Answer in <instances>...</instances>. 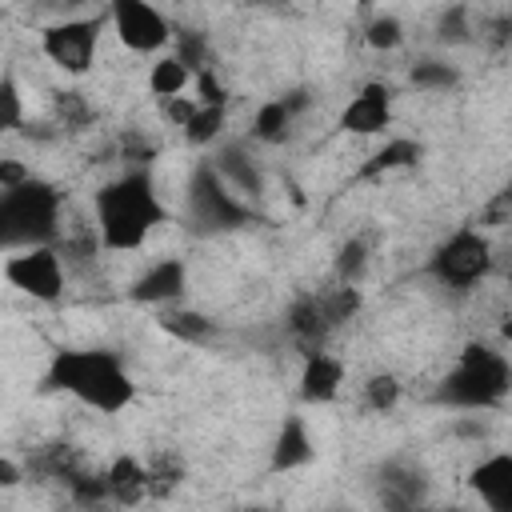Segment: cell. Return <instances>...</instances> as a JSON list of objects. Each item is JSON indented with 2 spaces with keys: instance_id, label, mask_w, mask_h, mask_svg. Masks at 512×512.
Segmentation results:
<instances>
[{
  "instance_id": "6da1fadb",
  "label": "cell",
  "mask_w": 512,
  "mask_h": 512,
  "mask_svg": "<svg viewBox=\"0 0 512 512\" xmlns=\"http://www.w3.org/2000/svg\"><path fill=\"white\" fill-rule=\"evenodd\" d=\"M168 220L172 212L160 200L148 168H124L92 196V228L108 252H136Z\"/></svg>"
},
{
  "instance_id": "7a4b0ae2",
  "label": "cell",
  "mask_w": 512,
  "mask_h": 512,
  "mask_svg": "<svg viewBox=\"0 0 512 512\" xmlns=\"http://www.w3.org/2000/svg\"><path fill=\"white\" fill-rule=\"evenodd\" d=\"M44 392H64L100 416H120L136 400V380L112 348H56L44 368Z\"/></svg>"
},
{
  "instance_id": "3957f363",
  "label": "cell",
  "mask_w": 512,
  "mask_h": 512,
  "mask_svg": "<svg viewBox=\"0 0 512 512\" xmlns=\"http://www.w3.org/2000/svg\"><path fill=\"white\" fill-rule=\"evenodd\" d=\"M64 236V192L44 176H24L0 188V244L4 252L52 248Z\"/></svg>"
},
{
  "instance_id": "277c9868",
  "label": "cell",
  "mask_w": 512,
  "mask_h": 512,
  "mask_svg": "<svg viewBox=\"0 0 512 512\" xmlns=\"http://www.w3.org/2000/svg\"><path fill=\"white\" fill-rule=\"evenodd\" d=\"M512 396V360L492 344H464L456 364L440 376L432 404L456 412H492Z\"/></svg>"
},
{
  "instance_id": "5b68a950",
  "label": "cell",
  "mask_w": 512,
  "mask_h": 512,
  "mask_svg": "<svg viewBox=\"0 0 512 512\" xmlns=\"http://www.w3.org/2000/svg\"><path fill=\"white\" fill-rule=\"evenodd\" d=\"M184 220L196 236H220L248 224H260V212L224 184V176L212 168V160L196 164L184 184Z\"/></svg>"
},
{
  "instance_id": "8992f818",
  "label": "cell",
  "mask_w": 512,
  "mask_h": 512,
  "mask_svg": "<svg viewBox=\"0 0 512 512\" xmlns=\"http://www.w3.org/2000/svg\"><path fill=\"white\" fill-rule=\"evenodd\" d=\"M492 268H496V248H492V236L480 228L448 232L424 264L428 280H436L448 292H472L476 284H484L492 276Z\"/></svg>"
},
{
  "instance_id": "52a82bcc",
  "label": "cell",
  "mask_w": 512,
  "mask_h": 512,
  "mask_svg": "<svg viewBox=\"0 0 512 512\" xmlns=\"http://www.w3.org/2000/svg\"><path fill=\"white\" fill-rule=\"evenodd\" d=\"M364 304L360 284H336L324 292H308L300 300H292V308L284 312V328L288 336L300 344V352L324 348L332 332H340Z\"/></svg>"
},
{
  "instance_id": "ba28073f",
  "label": "cell",
  "mask_w": 512,
  "mask_h": 512,
  "mask_svg": "<svg viewBox=\"0 0 512 512\" xmlns=\"http://www.w3.org/2000/svg\"><path fill=\"white\" fill-rule=\"evenodd\" d=\"M108 12H96V16H68V20H56L40 32V52L68 76H84L92 64H96V52H100V28H104Z\"/></svg>"
},
{
  "instance_id": "9c48e42d",
  "label": "cell",
  "mask_w": 512,
  "mask_h": 512,
  "mask_svg": "<svg viewBox=\"0 0 512 512\" xmlns=\"http://www.w3.org/2000/svg\"><path fill=\"white\" fill-rule=\"evenodd\" d=\"M108 24H112L116 40L128 52H140V56H164V48L176 40V24L160 8H152L144 0L108 4Z\"/></svg>"
},
{
  "instance_id": "30bf717a",
  "label": "cell",
  "mask_w": 512,
  "mask_h": 512,
  "mask_svg": "<svg viewBox=\"0 0 512 512\" xmlns=\"http://www.w3.org/2000/svg\"><path fill=\"white\" fill-rule=\"evenodd\" d=\"M4 280L40 304H56L64 296V284H68V264L56 252V244L52 248H24V252H8Z\"/></svg>"
},
{
  "instance_id": "8fae6325",
  "label": "cell",
  "mask_w": 512,
  "mask_h": 512,
  "mask_svg": "<svg viewBox=\"0 0 512 512\" xmlns=\"http://www.w3.org/2000/svg\"><path fill=\"white\" fill-rule=\"evenodd\" d=\"M392 116H396V88L384 80H368L340 108L336 128L348 136H384L392 128Z\"/></svg>"
},
{
  "instance_id": "7c38bea8",
  "label": "cell",
  "mask_w": 512,
  "mask_h": 512,
  "mask_svg": "<svg viewBox=\"0 0 512 512\" xmlns=\"http://www.w3.org/2000/svg\"><path fill=\"white\" fill-rule=\"evenodd\" d=\"M372 492L384 512H420L428 496V480L424 468H416L412 460H384L372 472Z\"/></svg>"
},
{
  "instance_id": "4fadbf2b",
  "label": "cell",
  "mask_w": 512,
  "mask_h": 512,
  "mask_svg": "<svg viewBox=\"0 0 512 512\" xmlns=\"http://www.w3.org/2000/svg\"><path fill=\"white\" fill-rule=\"evenodd\" d=\"M184 296H188V260L180 256H160L128 288V300L148 308H176Z\"/></svg>"
},
{
  "instance_id": "5bb4252c",
  "label": "cell",
  "mask_w": 512,
  "mask_h": 512,
  "mask_svg": "<svg viewBox=\"0 0 512 512\" xmlns=\"http://www.w3.org/2000/svg\"><path fill=\"white\" fill-rule=\"evenodd\" d=\"M468 492L484 512H512V452L496 448L468 468Z\"/></svg>"
},
{
  "instance_id": "9a60e30c",
  "label": "cell",
  "mask_w": 512,
  "mask_h": 512,
  "mask_svg": "<svg viewBox=\"0 0 512 512\" xmlns=\"http://www.w3.org/2000/svg\"><path fill=\"white\" fill-rule=\"evenodd\" d=\"M212 168L224 176V184H228L232 192H240V196H248V200H260L264 188H268V176H264L260 160H256V156L248 152V144H240V140L216 144Z\"/></svg>"
},
{
  "instance_id": "2e32d148",
  "label": "cell",
  "mask_w": 512,
  "mask_h": 512,
  "mask_svg": "<svg viewBox=\"0 0 512 512\" xmlns=\"http://www.w3.org/2000/svg\"><path fill=\"white\" fill-rule=\"evenodd\" d=\"M344 360L340 356H332L328 348H312V352H304V360H300V400L304 404H332L336 396H340V388H344Z\"/></svg>"
},
{
  "instance_id": "e0dca14e",
  "label": "cell",
  "mask_w": 512,
  "mask_h": 512,
  "mask_svg": "<svg viewBox=\"0 0 512 512\" xmlns=\"http://www.w3.org/2000/svg\"><path fill=\"white\" fill-rule=\"evenodd\" d=\"M308 104H312L308 88H292V92H284V96L264 100V104L256 108V116H252V136H256L260 144H284L288 132H292V124L300 120V112H304Z\"/></svg>"
},
{
  "instance_id": "ac0fdd59",
  "label": "cell",
  "mask_w": 512,
  "mask_h": 512,
  "mask_svg": "<svg viewBox=\"0 0 512 512\" xmlns=\"http://www.w3.org/2000/svg\"><path fill=\"white\" fill-rule=\"evenodd\" d=\"M316 460V444H312V432L304 424V416H284L276 436H272V448H268V472L284 476V472H296L304 464Z\"/></svg>"
},
{
  "instance_id": "d6986e66",
  "label": "cell",
  "mask_w": 512,
  "mask_h": 512,
  "mask_svg": "<svg viewBox=\"0 0 512 512\" xmlns=\"http://www.w3.org/2000/svg\"><path fill=\"white\" fill-rule=\"evenodd\" d=\"M104 480H108V500L120 504V508H132V504H140L144 496H152V472H148V464H144L140 456H132V452L112 456L108 468H104Z\"/></svg>"
},
{
  "instance_id": "ffe728a7",
  "label": "cell",
  "mask_w": 512,
  "mask_h": 512,
  "mask_svg": "<svg viewBox=\"0 0 512 512\" xmlns=\"http://www.w3.org/2000/svg\"><path fill=\"white\" fill-rule=\"evenodd\" d=\"M424 156V144L412 140V136H388L360 168H356V180H380L388 172H404V168H416Z\"/></svg>"
},
{
  "instance_id": "44dd1931",
  "label": "cell",
  "mask_w": 512,
  "mask_h": 512,
  "mask_svg": "<svg viewBox=\"0 0 512 512\" xmlns=\"http://www.w3.org/2000/svg\"><path fill=\"white\" fill-rule=\"evenodd\" d=\"M196 80V72L176 56V52H164V56H156L152 64H148V92L156 96V100H180L184 96V88Z\"/></svg>"
},
{
  "instance_id": "7402d4cb",
  "label": "cell",
  "mask_w": 512,
  "mask_h": 512,
  "mask_svg": "<svg viewBox=\"0 0 512 512\" xmlns=\"http://www.w3.org/2000/svg\"><path fill=\"white\" fill-rule=\"evenodd\" d=\"M408 84L416 92H452L460 84V68L440 60V56H424V60H416L408 68Z\"/></svg>"
},
{
  "instance_id": "603a6c76",
  "label": "cell",
  "mask_w": 512,
  "mask_h": 512,
  "mask_svg": "<svg viewBox=\"0 0 512 512\" xmlns=\"http://www.w3.org/2000/svg\"><path fill=\"white\" fill-rule=\"evenodd\" d=\"M224 120H228V108H224V104H200V100H196V116L188 120V128H184V140H188V144H196V148L220 144Z\"/></svg>"
},
{
  "instance_id": "cb8c5ba5",
  "label": "cell",
  "mask_w": 512,
  "mask_h": 512,
  "mask_svg": "<svg viewBox=\"0 0 512 512\" xmlns=\"http://www.w3.org/2000/svg\"><path fill=\"white\" fill-rule=\"evenodd\" d=\"M400 396H404V384H400V376L396 372H372L368 380H364V408L368 412H392L396 404H400Z\"/></svg>"
},
{
  "instance_id": "d4e9b609",
  "label": "cell",
  "mask_w": 512,
  "mask_h": 512,
  "mask_svg": "<svg viewBox=\"0 0 512 512\" xmlns=\"http://www.w3.org/2000/svg\"><path fill=\"white\" fill-rule=\"evenodd\" d=\"M368 256H372L368 240H364V236H348V240L336 248V280H340V284H360V276H364V268H368Z\"/></svg>"
},
{
  "instance_id": "484cf974",
  "label": "cell",
  "mask_w": 512,
  "mask_h": 512,
  "mask_svg": "<svg viewBox=\"0 0 512 512\" xmlns=\"http://www.w3.org/2000/svg\"><path fill=\"white\" fill-rule=\"evenodd\" d=\"M364 40H368V48H376V52H392V48L404 44V24H400L392 12H376V16L364 24Z\"/></svg>"
},
{
  "instance_id": "4316f807",
  "label": "cell",
  "mask_w": 512,
  "mask_h": 512,
  "mask_svg": "<svg viewBox=\"0 0 512 512\" xmlns=\"http://www.w3.org/2000/svg\"><path fill=\"white\" fill-rule=\"evenodd\" d=\"M172 44H176L172 52H176V56H180V60H184V64H188L196 76H200L204 68H212V64H208V40H204V32L176 28V40H172Z\"/></svg>"
},
{
  "instance_id": "83f0119b",
  "label": "cell",
  "mask_w": 512,
  "mask_h": 512,
  "mask_svg": "<svg viewBox=\"0 0 512 512\" xmlns=\"http://www.w3.org/2000/svg\"><path fill=\"white\" fill-rule=\"evenodd\" d=\"M472 16H468V8H448V12H440V20H436V40L440 44H464V40H472Z\"/></svg>"
},
{
  "instance_id": "f1b7e54d",
  "label": "cell",
  "mask_w": 512,
  "mask_h": 512,
  "mask_svg": "<svg viewBox=\"0 0 512 512\" xmlns=\"http://www.w3.org/2000/svg\"><path fill=\"white\" fill-rule=\"evenodd\" d=\"M0 108H4V128L8 132H16L20 124H24V96H20V84H16V72L12 68H4V76H0Z\"/></svg>"
},
{
  "instance_id": "f546056e",
  "label": "cell",
  "mask_w": 512,
  "mask_h": 512,
  "mask_svg": "<svg viewBox=\"0 0 512 512\" xmlns=\"http://www.w3.org/2000/svg\"><path fill=\"white\" fill-rule=\"evenodd\" d=\"M164 328L172 336H180V340H204V336H212V320L204 312H168L164 316Z\"/></svg>"
},
{
  "instance_id": "4dcf8cb0",
  "label": "cell",
  "mask_w": 512,
  "mask_h": 512,
  "mask_svg": "<svg viewBox=\"0 0 512 512\" xmlns=\"http://www.w3.org/2000/svg\"><path fill=\"white\" fill-rule=\"evenodd\" d=\"M148 472H152V496H168L184 480V464L176 456H160L156 464H148Z\"/></svg>"
},
{
  "instance_id": "1f68e13d",
  "label": "cell",
  "mask_w": 512,
  "mask_h": 512,
  "mask_svg": "<svg viewBox=\"0 0 512 512\" xmlns=\"http://www.w3.org/2000/svg\"><path fill=\"white\" fill-rule=\"evenodd\" d=\"M0 484H8V488H12V484H20V468H16V460H12V456H4V460H0Z\"/></svg>"
},
{
  "instance_id": "d6a6232c",
  "label": "cell",
  "mask_w": 512,
  "mask_h": 512,
  "mask_svg": "<svg viewBox=\"0 0 512 512\" xmlns=\"http://www.w3.org/2000/svg\"><path fill=\"white\" fill-rule=\"evenodd\" d=\"M500 340H504V344H512V312L500 320Z\"/></svg>"
},
{
  "instance_id": "836d02e7",
  "label": "cell",
  "mask_w": 512,
  "mask_h": 512,
  "mask_svg": "<svg viewBox=\"0 0 512 512\" xmlns=\"http://www.w3.org/2000/svg\"><path fill=\"white\" fill-rule=\"evenodd\" d=\"M500 200H504V204H512V180L504 184V192H500Z\"/></svg>"
},
{
  "instance_id": "e575fe53",
  "label": "cell",
  "mask_w": 512,
  "mask_h": 512,
  "mask_svg": "<svg viewBox=\"0 0 512 512\" xmlns=\"http://www.w3.org/2000/svg\"><path fill=\"white\" fill-rule=\"evenodd\" d=\"M420 512H456V508H420Z\"/></svg>"
},
{
  "instance_id": "d590c367",
  "label": "cell",
  "mask_w": 512,
  "mask_h": 512,
  "mask_svg": "<svg viewBox=\"0 0 512 512\" xmlns=\"http://www.w3.org/2000/svg\"><path fill=\"white\" fill-rule=\"evenodd\" d=\"M236 512H264V508H236Z\"/></svg>"
}]
</instances>
